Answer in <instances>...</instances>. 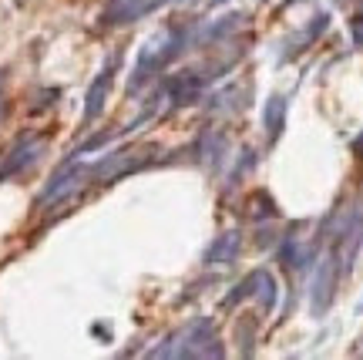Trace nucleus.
<instances>
[{
    "instance_id": "nucleus-1",
    "label": "nucleus",
    "mask_w": 363,
    "mask_h": 360,
    "mask_svg": "<svg viewBox=\"0 0 363 360\" xmlns=\"http://www.w3.org/2000/svg\"><path fill=\"white\" fill-rule=\"evenodd\" d=\"M37 151H41V142L17 145V149L11 151V162H4V168H0V182L7 179V175H14V172H20L24 166H30V162H37Z\"/></svg>"
},
{
    "instance_id": "nucleus-2",
    "label": "nucleus",
    "mask_w": 363,
    "mask_h": 360,
    "mask_svg": "<svg viewBox=\"0 0 363 360\" xmlns=\"http://www.w3.org/2000/svg\"><path fill=\"white\" fill-rule=\"evenodd\" d=\"M108 85H111V64H108L105 71H101V77H98V85L91 88L88 94V108H84V121H91L98 111H101V105H105V94H108Z\"/></svg>"
},
{
    "instance_id": "nucleus-3",
    "label": "nucleus",
    "mask_w": 363,
    "mask_h": 360,
    "mask_svg": "<svg viewBox=\"0 0 363 360\" xmlns=\"http://www.w3.org/2000/svg\"><path fill=\"white\" fill-rule=\"evenodd\" d=\"M279 108H283V101H279V98H272V105H269V132H279Z\"/></svg>"
},
{
    "instance_id": "nucleus-4",
    "label": "nucleus",
    "mask_w": 363,
    "mask_h": 360,
    "mask_svg": "<svg viewBox=\"0 0 363 360\" xmlns=\"http://www.w3.org/2000/svg\"><path fill=\"white\" fill-rule=\"evenodd\" d=\"M357 151H363V138H360V142H357Z\"/></svg>"
}]
</instances>
